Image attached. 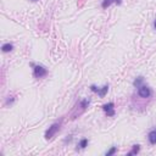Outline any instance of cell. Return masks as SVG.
I'll return each mask as SVG.
<instances>
[{
  "mask_svg": "<svg viewBox=\"0 0 156 156\" xmlns=\"http://www.w3.org/2000/svg\"><path fill=\"white\" fill-rule=\"evenodd\" d=\"M139 149H140V148H139V145H134V146H133V150H132L128 155H134V154H136V152L139 151Z\"/></svg>",
  "mask_w": 156,
  "mask_h": 156,
  "instance_id": "cell-9",
  "label": "cell"
},
{
  "mask_svg": "<svg viewBox=\"0 0 156 156\" xmlns=\"http://www.w3.org/2000/svg\"><path fill=\"white\" fill-rule=\"evenodd\" d=\"M149 142L151 143V144H156V129L155 130H151L150 133H149Z\"/></svg>",
  "mask_w": 156,
  "mask_h": 156,
  "instance_id": "cell-6",
  "label": "cell"
},
{
  "mask_svg": "<svg viewBox=\"0 0 156 156\" xmlns=\"http://www.w3.org/2000/svg\"><path fill=\"white\" fill-rule=\"evenodd\" d=\"M103 109H104L105 112H107L109 116H113V113H115V111H113V103L105 104V105L103 106Z\"/></svg>",
  "mask_w": 156,
  "mask_h": 156,
  "instance_id": "cell-5",
  "label": "cell"
},
{
  "mask_svg": "<svg viewBox=\"0 0 156 156\" xmlns=\"http://www.w3.org/2000/svg\"><path fill=\"white\" fill-rule=\"evenodd\" d=\"M58 128H60V126H58V123H54L51 127H49V129L46 130L45 133V138L46 139H51L52 136L55 135V133L58 130Z\"/></svg>",
  "mask_w": 156,
  "mask_h": 156,
  "instance_id": "cell-1",
  "label": "cell"
},
{
  "mask_svg": "<svg viewBox=\"0 0 156 156\" xmlns=\"http://www.w3.org/2000/svg\"><path fill=\"white\" fill-rule=\"evenodd\" d=\"M138 94H139L140 98H149L151 92H150V89L146 86H140L139 89H138Z\"/></svg>",
  "mask_w": 156,
  "mask_h": 156,
  "instance_id": "cell-3",
  "label": "cell"
},
{
  "mask_svg": "<svg viewBox=\"0 0 156 156\" xmlns=\"http://www.w3.org/2000/svg\"><path fill=\"white\" fill-rule=\"evenodd\" d=\"M33 2H37V0H33Z\"/></svg>",
  "mask_w": 156,
  "mask_h": 156,
  "instance_id": "cell-14",
  "label": "cell"
},
{
  "mask_svg": "<svg viewBox=\"0 0 156 156\" xmlns=\"http://www.w3.org/2000/svg\"><path fill=\"white\" fill-rule=\"evenodd\" d=\"M87 144H88V140H87V139H83V140L80 143V146H81L82 149H84V148L87 146Z\"/></svg>",
  "mask_w": 156,
  "mask_h": 156,
  "instance_id": "cell-10",
  "label": "cell"
},
{
  "mask_svg": "<svg viewBox=\"0 0 156 156\" xmlns=\"http://www.w3.org/2000/svg\"><path fill=\"white\" fill-rule=\"evenodd\" d=\"M142 82H143V78H142V77H139L138 80H136V81L134 82V84H135V86H139V84H140Z\"/></svg>",
  "mask_w": 156,
  "mask_h": 156,
  "instance_id": "cell-12",
  "label": "cell"
},
{
  "mask_svg": "<svg viewBox=\"0 0 156 156\" xmlns=\"http://www.w3.org/2000/svg\"><path fill=\"white\" fill-rule=\"evenodd\" d=\"M12 48H14V46H12V44L8 43V44H4L2 49H3V51H4V52H8V51H11V50H12Z\"/></svg>",
  "mask_w": 156,
  "mask_h": 156,
  "instance_id": "cell-8",
  "label": "cell"
},
{
  "mask_svg": "<svg viewBox=\"0 0 156 156\" xmlns=\"http://www.w3.org/2000/svg\"><path fill=\"white\" fill-rule=\"evenodd\" d=\"M90 89L93 90V92H95V93H98L100 96H104L105 94H106V92H107V89H109V87L107 86H105V87H103V89H99V88H96L95 86H92L90 87Z\"/></svg>",
  "mask_w": 156,
  "mask_h": 156,
  "instance_id": "cell-4",
  "label": "cell"
},
{
  "mask_svg": "<svg viewBox=\"0 0 156 156\" xmlns=\"http://www.w3.org/2000/svg\"><path fill=\"white\" fill-rule=\"evenodd\" d=\"M112 3L120 4V3H121V0H104V2H103V8H107V6H110Z\"/></svg>",
  "mask_w": 156,
  "mask_h": 156,
  "instance_id": "cell-7",
  "label": "cell"
},
{
  "mask_svg": "<svg viewBox=\"0 0 156 156\" xmlns=\"http://www.w3.org/2000/svg\"><path fill=\"white\" fill-rule=\"evenodd\" d=\"M115 152H116V148L113 146V148H112V149H111L110 151H107V152H106V156H110V155H112V154H115Z\"/></svg>",
  "mask_w": 156,
  "mask_h": 156,
  "instance_id": "cell-11",
  "label": "cell"
},
{
  "mask_svg": "<svg viewBox=\"0 0 156 156\" xmlns=\"http://www.w3.org/2000/svg\"><path fill=\"white\" fill-rule=\"evenodd\" d=\"M154 26H155V29H156V20H155V22H154Z\"/></svg>",
  "mask_w": 156,
  "mask_h": 156,
  "instance_id": "cell-13",
  "label": "cell"
},
{
  "mask_svg": "<svg viewBox=\"0 0 156 156\" xmlns=\"http://www.w3.org/2000/svg\"><path fill=\"white\" fill-rule=\"evenodd\" d=\"M34 76L35 78H43L44 76H46V68L43 66H34Z\"/></svg>",
  "mask_w": 156,
  "mask_h": 156,
  "instance_id": "cell-2",
  "label": "cell"
}]
</instances>
